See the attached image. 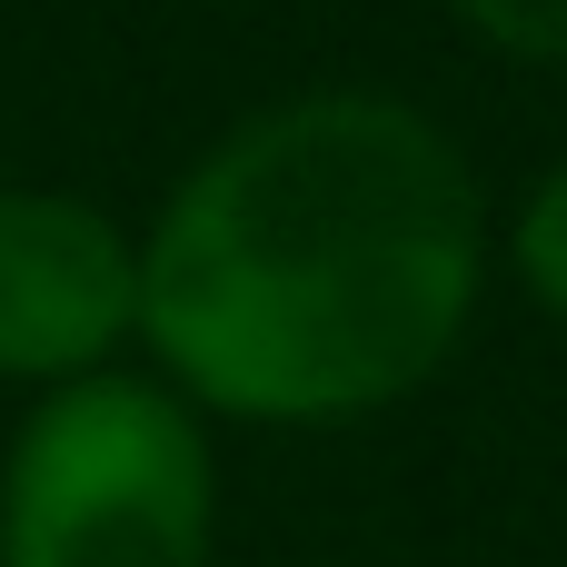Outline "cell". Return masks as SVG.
<instances>
[{"instance_id":"cell-4","label":"cell","mask_w":567,"mask_h":567,"mask_svg":"<svg viewBox=\"0 0 567 567\" xmlns=\"http://www.w3.org/2000/svg\"><path fill=\"white\" fill-rule=\"evenodd\" d=\"M498 259H508L518 299H528L538 319H558V329H567V159H548V169L508 199V219H498Z\"/></svg>"},{"instance_id":"cell-2","label":"cell","mask_w":567,"mask_h":567,"mask_svg":"<svg viewBox=\"0 0 567 567\" xmlns=\"http://www.w3.org/2000/svg\"><path fill=\"white\" fill-rule=\"evenodd\" d=\"M219 439L150 369L40 389L0 439V567H209Z\"/></svg>"},{"instance_id":"cell-3","label":"cell","mask_w":567,"mask_h":567,"mask_svg":"<svg viewBox=\"0 0 567 567\" xmlns=\"http://www.w3.org/2000/svg\"><path fill=\"white\" fill-rule=\"evenodd\" d=\"M140 359V229L90 189L0 179V389L40 399Z\"/></svg>"},{"instance_id":"cell-1","label":"cell","mask_w":567,"mask_h":567,"mask_svg":"<svg viewBox=\"0 0 567 567\" xmlns=\"http://www.w3.org/2000/svg\"><path fill=\"white\" fill-rule=\"evenodd\" d=\"M488 269L498 219L449 120L399 90H289L140 219V359L209 429H369L468 349Z\"/></svg>"},{"instance_id":"cell-5","label":"cell","mask_w":567,"mask_h":567,"mask_svg":"<svg viewBox=\"0 0 567 567\" xmlns=\"http://www.w3.org/2000/svg\"><path fill=\"white\" fill-rule=\"evenodd\" d=\"M449 20L498 50V60H528V70H567V0H449Z\"/></svg>"}]
</instances>
